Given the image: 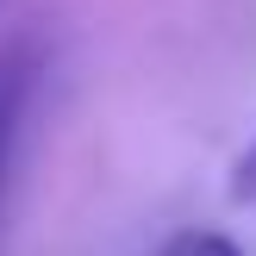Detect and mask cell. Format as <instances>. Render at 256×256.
I'll use <instances>...</instances> for the list:
<instances>
[{"label": "cell", "mask_w": 256, "mask_h": 256, "mask_svg": "<svg viewBox=\"0 0 256 256\" xmlns=\"http://www.w3.org/2000/svg\"><path fill=\"white\" fill-rule=\"evenodd\" d=\"M44 82H50V44L44 38H12L0 50V206H6V188H12V169H19L32 112L44 100Z\"/></svg>", "instance_id": "obj_1"}, {"label": "cell", "mask_w": 256, "mask_h": 256, "mask_svg": "<svg viewBox=\"0 0 256 256\" xmlns=\"http://www.w3.org/2000/svg\"><path fill=\"white\" fill-rule=\"evenodd\" d=\"M156 256H238V244L219 238V232H182V238H169Z\"/></svg>", "instance_id": "obj_2"}, {"label": "cell", "mask_w": 256, "mask_h": 256, "mask_svg": "<svg viewBox=\"0 0 256 256\" xmlns=\"http://www.w3.org/2000/svg\"><path fill=\"white\" fill-rule=\"evenodd\" d=\"M232 194H238V200H250V194H256V150H250L244 162H238V182H232Z\"/></svg>", "instance_id": "obj_3"}]
</instances>
